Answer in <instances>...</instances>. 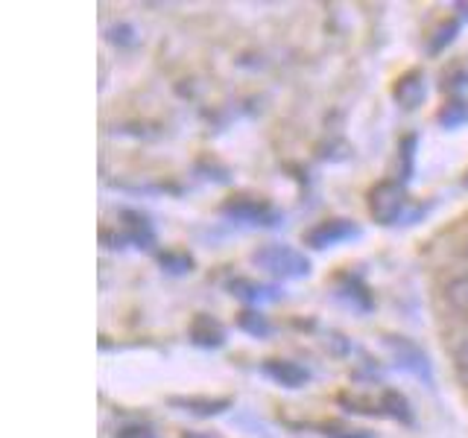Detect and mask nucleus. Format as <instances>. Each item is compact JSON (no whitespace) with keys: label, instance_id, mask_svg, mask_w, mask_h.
<instances>
[{"label":"nucleus","instance_id":"6e6552de","mask_svg":"<svg viewBox=\"0 0 468 438\" xmlns=\"http://www.w3.org/2000/svg\"><path fill=\"white\" fill-rule=\"evenodd\" d=\"M387 345L392 348V354H395V360H399V365H404V369H410L413 374H424L431 380V365H428V357L421 354V350L413 345V342H407V339H387Z\"/></svg>","mask_w":468,"mask_h":438},{"label":"nucleus","instance_id":"ddd939ff","mask_svg":"<svg viewBox=\"0 0 468 438\" xmlns=\"http://www.w3.org/2000/svg\"><path fill=\"white\" fill-rule=\"evenodd\" d=\"M229 289H231V296L246 298V301H252V304H258V301H263V298H275L270 287H261V284H252V281H243V277H238V281H231Z\"/></svg>","mask_w":468,"mask_h":438},{"label":"nucleus","instance_id":"a211bd4d","mask_svg":"<svg viewBox=\"0 0 468 438\" xmlns=\"http://www.w3.org/2000/svg\"><path fill=\"white\" fill-rule=\"evenodd\" d=\"M325 438H372L369 433L363 430H346V427H325V433H322Z\"/></svg>","mask_w":468,"mask_h":438},{"label":"nucleus","instance_id":"20e7f679","mask_svg":"<svg viewBox=\"0 0 468 438\" xmlns=\"http://www.w3.org/2000/svg\"><path fill=\"white\" fill-rule=\"evenodd\" d=\"M355 237H360V228L351 223V219H325V223L314 225L304 234V243L314 248H331L336 243H346Z\"/></svg>","mask_w":468,"mask_h":438},{"label":"nucleus","instance_id":"423d86ee","mask_svg":"<svg viewBox=\"0 0 468 438\" xmlns=\"http://www.w3.org/2000/svg\"><path fill=\"white\" fill-rule=\"evenodd\" d=\"M263 374L284 389H302L307 380H311V371L292 360H267L263 362Z\"/></svg>","mask_w":468,"mask_h":438},{"label":"nucleus","instance_id":"39448f33","mask_svg":"<svg viewBox=\"0 0 468 438\" xmlns=\"http://www.w3.org/2000/svg\"><path fill=\"white\" fill-rule=\"evenodd\" d=\"M392 97H395V102H399V106L407 109V111L419 109L421 102H424V97H428L424 73H421V70H407L404 77L395 79V85H392Z\"/></svg>","mask_w":468,"mask_h":438},{"label":"nucleus","instance_id":"9b49d317","mask_svg":"<svg viewBox=\"0 0 468 438\" xmlns=\"http://www.w3.org/2000/svg\"><path fill=\"white\" fill-rule=\"evenodd\" d=\"M445 301H448L457 313L468 316V272L453 275L451 281L445 284Z\"/></svg>","mask_w":468,"mask_h":438},{"label":"nucleus","instance_id":"6ab92c4d","mask_svg":"<svg viewBox=\"0 0 468 438\" xmlns=\"http://www.w3.org/2000/svg\"><path fill=\"white\" fill-rule=\"evenodd\" d=\"M457 371L463 377V383L468 386V339H463L457 348Z\"/></svg>","mask_w":468,"mask_h":438},{"label":"nucleus","instance_id":"412c9836","mask_svg":"<svg viewBox=\"0 0 468 438\" xmlns=\"http://www.w3.org/2000/svg\"><path fill=\"white\" fill-rule=\"evenodd\" d=\"M457 9H460V12H463V15H465V18H468V4H460V6H457Z\"/></svg>","mask_w":468,"mask_h":438},{"label":"nucleus","instance_id":"f03ea898","mask_svg":"<svg viewBox=\"0 0 468 438\" xmlns=\"http://www.w3.org/2000/svg\"><path fill=\"white\" fill-rule=\"evenodd\" d=\"M366 208H369L372 219L380 225H392L404 211V187L399 182H378L369 193H366Z\"/></svg>","mask_w":468,"mask_h":438},{"label":"nucleus","instance_id":"4468645a","mask_svg":"<svg viewBox=\"0 0 468 438\" xmlns=\"http://www.w3.org/2000/svg\"><path fill=\"white\" fill-rule=\"evenodd\" d=\"M158 263L173 275H185V272H194V257L187 252H161Z\"/></svg>","mask_w":468,"mask_h":438},{"label":"nucleus","instance_id":"9d476101","mask_svg":"<svg viewBox=\"0 0 468 438\" xmlns=\"http://www.w3.org/2000/svg\"><path fill=\"white\" fill-rule=\"evenodd\" d=\"M378 406H380V412L389 415V418H399V421H404V423L413 421V412H410L407 398H404L401 391H395V389H387L384 394H380Z\"/></svg>","mask_w":468,"mask_h":438},{"label":"nucleus","instance_id":"1a4fd4ad","mask_svg":"<svg viewBox=\"0 0 468 438\" xmlns=\"http://www.w3.org/2000/svg\"><path fill=\"white\" fill-rule=\"evenodd\" d=\"M170 403H173V406H182L185 412L202 415V418L219 415V412H226V409L231 406L229 398H197V394H190V398H173Z\"/></svg>","mask_w":468,"mask_h":438},{"label":"nucleus","instance_id":"7ed1b4c3","mask_svg":"<svg viewBox=\"0 0 468 438\" xmlns=\"http://www.w3.org/2000/svg\"><path fill=\"white\" fill-rule=\"evenodd\" d=\"M223 214L234 223H246V225H272L278 214L270 202L263 199H252V196H238V199H229L223 204Z\"/></svg>","mask_w":468,"mask_h":438},{"label":"nucleus","instance_id":"f3484780","mask_svg":"<svg viewBox=\"0 0 468 438\" xmlns=\"http://www.w3.org/2000/svg\"><path fill=\"white\" fill-rule=\"evenodd\" d=\"M114 438H158L150 427H141V423H132V427L117 430Z\"/></svg>","mask_w":468,"mask_h":438},{"label":"nucleus","instance_id":"0eeeda50","mask_svg":"<svg viewBox=\"0 0 468 438\" xmlns=\"http://www.w3.org/2000/svg\"><path fill=\"white\" fill-rule=\"evenodd\" d=\"M187 333H190V339H194V345H199V348H219L226 342L223 325L208 313H197L194 321H190Z\"/></svg>","mask_w":468,"mask_h":438},{"label":"nucleus","instance_id":"4be33fe9","mask_svg":"<svg viewBox=\"0 0 468 438\" xmlns=\"http://www.w3.org/2000/svg\"><path fill=\"white\" fill-rule=\"evenodd\" d=\"M465 257H468V237H465Z\"/></svg>","mask_w":468,"mask_h":438},{"label":"nucleus","instance_id":"f257e3e1","mask_svg":"<svg viewBox=\"0 0 468 438\" xmlns=\"http://www.w3.org/2000/svg\"><path fill=\"white\" fill-rule=\"evenodd\" d=\"M252 263L272 277L282 281H292V277H307L311 275V260H307L299 248L284 245V243H267L252 255Z\"/></svg>","mask_w":468,"mask_h":438},{"label":"nucleus","instance_id":"f8f14e48","mask_svg":"<svg viewBox=\"0 0 468 438\" xmlns=\"http://www.w3.org/2000/svg\"><path fill=\"white\" fill-rule=\"evenodd\" d=\"M436 120H439V126H445V129H460L463 123H468V102H463V99L445 102V106L439 109Z\"/></svg>","mask_w":468,"mask_h":438},{"label":"nucleus","instance_id":"2eb2a0df","mask_svg":"<svg viewBox=\"0 0 468 438\" xmlns=\"http://www.w3.org/2000/svg\"><path fill=\"white\" fill-rule=\"evenodd\" d=\"M457 33H460V24L457 21H445L442 26L436 29V36L431 38V53H442Z\"/></svg>","mask_w":468,"mask_h":438},{"label":"nucleus","instance_id":"5701e85b","mask_svg":"<svg viewBox=\"0 0 468 438\" xmlns=\"http://www.w3.org/2000/svg\"><path fill=\"white\" fill-rule=\"evenodd\" d=\"M465 184H468V179H465Z\"/></svg>","mask_w":468,"mask_h":438},{"label":"nucleus","instance_id":"aec40b11","mask_svg":"<svg viewBox=\"0 0 468 438\" xmlns=\"http://www.w3.org/2000/svg\"><path fill=\"white\" fill-rule=\"evenodd\" d=\"M179 438H217V435H211V433H199V430H185Z\"/></svg>","mask_w":468,"mask_h":438},{"label":"nucleus","instance_id":"dca6fc26","mask_svg":"<svg viewBox=\"0 0 468 438\" xmlns=\"http://www.w3.org/2000/svg\"><path fill=\"white\" fill-rule=\"evenodd\" d=\"M240 328L249 330L252 336H267V333H270L267 318L258 316V313H243V316H240Z\"/></svg>","mask_w":468,"mask_h":438}]
</instances>
